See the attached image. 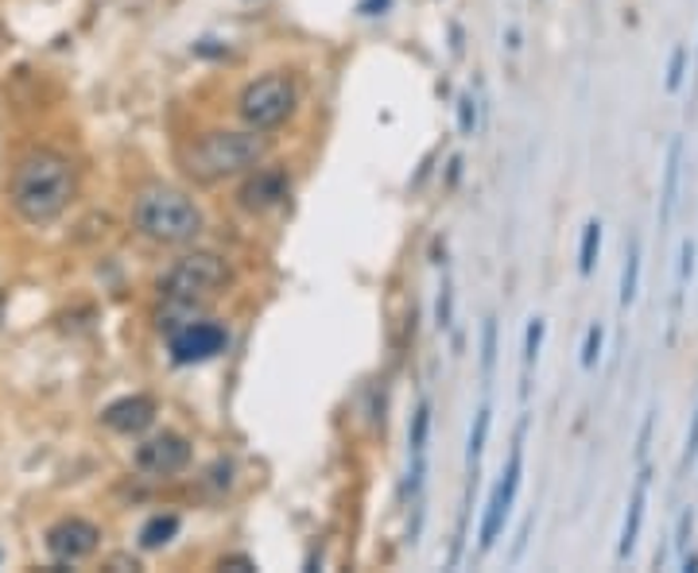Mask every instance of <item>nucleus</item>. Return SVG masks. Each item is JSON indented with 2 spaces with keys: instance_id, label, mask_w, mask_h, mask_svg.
<instances>
[{
  "instance_id": "nucleus-1",
  "label": "nucleus",
  "mask_w": 698,
  "mask_h": 573,
  "mask_svg": "<svg viewBox=\"0 0 698 573\" xmlns=\"http://www.w3.org/2000/svg\"><path fill=\"white\" fill-rule=\"evenodd\" d=\"M78 194V171L62 152L36 147L12 171V198L16 214L28 225H51L67 214V206Z\"/></svg>"
},
{
  "instance_id": "nucleus-2",
  "label": "nucleus",
  "mask_w": 698,
  "mask_h": 573,
  "mask_svg": "<svg viewBox=\"0 0 698 573\" xmlns=\"http://www.w3.org/2000/svg\"><path fill=\"white\" fill-rule=\"evenodd\" d=\"M269 132L253 129H214L202 132L186 144L183 152V171L186 178H194L199 186H214L225 178L249 175L253 167H261L269 160Z\"/></svg>"
},
{
  "instance_id": "nucleus-3",
  "label": "nucleus",
  "mask_w": 698,
  "mask_h": 573,
  "mask_svg": "<svg viewBox=\"0 0 698 573\" xmlns=\"http://www.w3.org/2000/svg\"><path fill=\"white\" fill-rule=\"evenodd\" d=\"M132 225L155 245H194L206 229V214L175 186H148L132 202Z\"/></svg>"
},
{
  "instance_id": "nucleus-4",
  "label": "nucleus",
  "mask_w": 698,
  "mask_h": 573,
  "mask_svg": "<svg viewBox=\"0 0 698 573\" xmlns=\"http://www.w3.org/2000/svg\"><path fill=\"white\" fill-rule=\"evenodd\" d=\"M295 109H300V85H295L292 74H280V70L253 78L237 98L241 124L253 132L284 129V124L295 116Z\"/></svg>"
},
{
  "instance_id": "nucleus-5",
  "label": "nucleus",
  "mask_w": 698,
  "mask_h": 573,
  "mask_svg": "<svg viewBox=\"0 0 698 573\" xmlns=\"http://www.w3.org/2000/svg\"><path fill=\"white\" fill-rule=\"evenodd\" d=\"M233 284L230 260L218 253H186L160 276V295L175 306H194L202 298L222 295Z\"/></svg>"
},
{
  "instance_id": "nucleus-6",
  "label": "nucleus",
  "mask_w": 698,
  "mask_h": 573,
  "mask_svg": "<svg viewBox=\"0 0 698 573\" xmlns=\"http://www.w3.org/2000/svg\"><path fill=\"white\" fill-rule=\"evenodd\" d=\"M230 345V329L222 321H179L168 326V352L175 365H206V360L222 357Z\"/></svg>"
},
{
  "instance_id": "nucleus-7",
  "label": "nucleus",
  "mask_w": 698,
  "mask_h": 573,
  "mask_svg": "<svg viewBox=\"0 0 698 573\" xmlns=\"http://www.w3.org/2000/svg\"><path fill=\"white\" fill-rule=\"evenodd\" d=\"M194 450H191V438L175 434V430H160V434L144 438L136 446V469L152 481H168V477H179L186 465H191Z\"/></svg>"
},
{
  "instance_id": "nucleus-8",
  "label": "nucleus",
  "mask_w": 698,
  "mask_h": 573,
  "mask_svg": "<svg viewBox=\"0 0 698 573\" xmlns=\"http://www.w3.org/2000/svg\"><path fill=\"white\" fill-rule=\"evenodd\" d=\"M287 194H292V175H287V167H253L245 178V186L237 191V202L241 209H249V214H269V209L284 206Z\"/></svg>"
},
{
  "instance_id": "nucleus-9",
  "label": "nucleus",
  "mask_w": 698,
  "mask_h": 573,
  "mask_svg": "<svg viewBox=\"0 0 698 573\" xmlns=\"http://www.w3.org/2000/svg\"><path fill=\"white\" fill-rule=\"evenodd\" d=\"M98 546H101L98 523L78 520V515H70V520H59L51 531H47V551H51V559H54V562H62V566L90 559V554L98 551Z\"/></svg>"
},
{
  "instance_id": "nucleus-10",
  "label": "nucleus",
  "mask_w": 698,
  "mask_h": 573,
  "mask_svg": "<svg viewBox=\"0 0 698 573\" xmlns=\"http://www.w3.org/2000/svg\"><path fill=\"white\" fill-rule=\"evenodd\" d=\"M101 422H105L113 434H144L155 422V399L152 396H121L101 411Z\"/></svg>"
},
{
  "instance_id": "nucleus-11",
  "label": "nucleus",
  "mask_w": 698,
  "mask_h": 573,
  "mask_svg": "<svg viewBox=\"0 0 698 573\" xmlns=\"http://www.w3.org/2000/svg\"><path fill=\"white\" fill-rule=\"evenodd\" d=\"M648 481H653V473H640L637 489H633V500H629V515H625V528H621V546H617V559H629L633 551H637V539H640V523H645V508H648Z\"/></svg>"
},
{
  "instance_id": "nucleus-12",
  "label": "nucleus",
  "mask_w": 698,
  "mask_h": 573,
  "mask_svg": "<svg viewBox=\"0 0 698 573\" xmlns=\"http://www.w3.org/2000/svg\"><path fill=\"white\" fill-rule=\"evenodd\" d=\"M679 171H684V140H671L668 147V167H664V198H660V225L671 222L679 198Z\"/></svg>"
},
{
  "instance_id": "nucleus-13",
  "label": "nucleus",
  "mask_w": 698,
  "mask_h": 573,
  "mask_svg": "<svg viewBox=\"0 0 698 573\" xmlns=\"http://www.w3.org/2000/svg\"><path fill=\"white\" fill-rule=\"evenodd\" d=\"M179 515H171V512H160V515H152V520L140 528V551H163V546L171 543V539L179 535Z\"/></svg>"
},
{
  "instance_id": "nucleus-14",
  "label": "nucleus",
  "mask_w": 698,
  "mask_h": 573,
  "mask_svg": "<svg viewBox=\"0 0 698 573\" xmlns=\"http://www.w3.org/2000/svg\"><path fill=\"white\" fill-rule=\"evenodd\" d=\"M427 434H431V399H419V407L412 415V430H407L412 461H427Z\"/></svg>"
},
{
  "instance_id": "nucleus-15",
  "label": "nucleus",
  "mask_w": 698,
  "mask_h": 573,
  "mask_svg": "<svg viewBox=\"0 0 698 573\" xmlns=\"http://www.w3.org/2000/svg\"><path fill=\"white\" fill-rule=\"evenodd\" d=\"M489 422H493L489 403L477 407L474 427H469V446H466V465H469V469H477V461H482V453H485V438H489Z\"/></svg>"
},
{
  "instance_id": "nucleus-16",
  "label": "nucleus",
  "mask_w": 698,
  "mask_h": 573,
  "mask_svg": "<svg viewBox=\"0 0 698 573\" xmlns=\"http://www.w3.org/2000/svg\"><path fill=\"white\" fill-rule=\"evenodd\" d=\"M598 253H601V222H586L583 245H578V272H583V276H590V272H594Z\"/></svg>"
},
{
  "instance_id": "nucleus-17",
  "label": "nucleus",
  "mask_w": 698,
  "mask_h": 573,
  "mask_svg": "<svg viewBox=\"0 0 698 573\" xmlns=\"http://www.w3.org/2000/svg\"><path fill=\"white\" fill-rule=\"evenodd\" d=\"M640 290V241H633L629 256H625V268H621V306H633Z\"/></svg>"
},
{
  "instance_id": "nucleus-18",
  "label": "nucleus",
  "mask_w": 698,
  "mask_h": 573,
  "mask_svg": "<svg viewBox=\"0 0 698 573\" xmlns=\"http://www.w3.org/2000/svg\"><path fill=\"white\" fill-rule=\"evenodd\" d=\"M544 334H547V321L544 318H532L528 329H524V376L536 368L539 349H544Z\"/></svg>"
},
{
  "instance_id": "nucleus-19",
  "label": "nucleus",
  "mask_w": 698,
  "mask_h": 573,
  "mask_svg": "<svg viewBox=\"0 0 698 573\" xmlns=\"http://www.w3.org/2000/svg\"><path fill=\"white\" fill-rule=\"evenodd\" d=\"M493 368H497V318H485L482 326V380H493Z\"/></svg>"
},
{
  "instance_id": "nucleus-20",
  "label": "nucleus",
  "mask_w": 698,
  "mask_h": 573,
  "mask_svg": "<svg viewBox=\"0 0 698 573\" xmlns=\"http://www.w3.org/2000/svg\"><path fill=\"white\" fill-rule=\"evenodd\" d=\"M601 341H606V334H601V326H590L586 329V341H583V368L590 372L594 365H598L601 357Z\"/></svg>"
},
{
  "instance_id": "nucleus-21",
  "label": "nucleus",
  "mask_w": 698,
  "mask_h": 573,
  "mask_svg": "<svg viewBox=\"0 0 698 573\" xmlns=\"http://www.w3.org/2000/svg\"><path fill=\"white\" fill-rule=\"evenodd\" d=\"M458 132H462V136H474V132H477V105H474V98H469V93H462V98H458Z\"/></svg>"
},
{
  "instance_id": "nucleus-22",
  "label": "nucleus",
  "mask_w": 698,
  "mask_h": 573,
  "mask_svg": "<svg viewBox=\"0 0 698 573\" xmlns=\"http://www.w3.org/2000/svg\"><path fill=\"white\" fill-rule=\"evenodd\" d=\"M435 326L438 329L454 326V290H451V284H443V295H438V303H435Z\"/></svg>"
},
{
  "instance_id": "nucleus-23",
  "label": "nucleus",
  "mask_w": 698,
  "mask_h": 573,
  "mask_svg": "<svg viewBox=\"0 0 698 573\" xmlns=\"http://www.w3.org/2000/svg\"><path fill=\"white\" fill-rule=\"evenodd\" d=\"M687 47H676V51H671V62H668V90L676 93L679 85H684V74H687Z\"/></svg>"
},
{
  "instance_id": "nucleus-24",
  "label": "nucleus",
  "mask_w": 698,
  "mask_h": 573,
  "mask_svg": "<svg viewBox=\"0 0 698 573\" xmlns=\"http://www.w3.org/2000/svg\"><path fill=\"white\" fill-rule=\"evenodd\" d=\"M691 276H695V241H684V248H679V290L687 287Z\"/></svg>"
},
{
  "instance_id": "nucleus-25",
  "label": "nucleus",
  "mask_w": 698,
  "mask_h": 573,
  "mask_svg": "<svg viewBox=\"0 0 698 573\" xmlns=\"http://www.w3.org/2000/svg\"><path fill=\"white\" fill-rule=\"evenodd\" d=\"M691 528H695V515L684 512L679 515V528H676V551H687V535H691Z\"/></svg>"
},
{
  "instance_id": "nucleus-26",
  "label": "nucleus",
  "mask_w": 698,
  "mask_h": 573,
  "mask_svg": "<svg viewBox=\"0 0 698 573\" xmlns=\"http://www.w3.org/2000/svg\"><path fill=\"white\" fill-rule=\"evenodd\" d=\"M698 458V411H695V422L691 430H687V450H684V469L691 465V461Z\"/></svg>"
},
{
  "instance_id": "nucleus-27",
  "label": "nucleus",
  "mask_w": 698,
  "mask_h": 573,
  "mask_svg": "<svg viewBox=\"0 0 698 573\" xmlns=\"http://www.w3.org/2000/svg\"><path fill=\"white\" fill-rule=\"evenodd\" d=\"M532 523H536V515H528V520H524V528H520V535H516V546H513V562H520V554H524V546H528V531H532Z\"/></svg>"
},
{
  "instance_id": "nucleus-28",
  "label": "nucleus",
  "mask_w": 698,
  "mask_h": 573,
  "mask_svg": "<svg viewBox=\"0 0 698 573\" xmlns=\"http://www.w3.org/2000/svg\"><path fill=\"white\" fill-rule=\"evenodd\" d=\"M218 570H256V562L253 559H222Z\"/></svg>"
},
{
  "instance_id": "nucleus-29",
  "label": "nucleus",
  "mask_w": 698,
  "mask_h": 573,
  "mask_svg": "<svg viewBox=\"0 0 698 573\" xmlns=\"http://www.w3.org/2000/svg\"><path fill=\"white\" fill-rule=\"evenodd\" d=\"M648 438H653V415H648V419H645V427H640V446H637V453H640V458H645V453H648Z\"/></svg>"
},
{
  "instance_id": "nucleus-30",
  "label": "nucleus",
  "mask_w": 698,
  "mask_h": 573,
  "mask_svg": "<svg viewBox=\"0 0 698 573\" xmlns=\"http://www.w3.org/2000/svg\"><path fill=\"white\" fill-rule=\"evenodd\" d=\"M684 570H687V573H698V554H687V559H684Z\"/></svg>"
},
{
  "instance_id": "nucleus-31",
  "label": "nucleus",
  "mask_w": 698,
  "mask_h": 573,
  "mask_svg": "<svg viewBox=\"0 0 698 573\" xmlns=\"http://www.w3.org/2000/svg\"><path fill=\"white\" fill-rule=\"evenodd\" d=\"M0 559H4V554H0Z\"/></svg>"
}]
</instances>
